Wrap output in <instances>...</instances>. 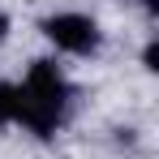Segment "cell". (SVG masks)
<instances>
[{
    "mask_svg": "<svg viewBox=\"0 0 159 159\" xmlns=\"http://www.w3.org/2000/svg\"><path fill=\"white\" fill-rule=\"evenodd\" d=\"M13 86H17V125L22 129L48 138L65 125L73 90H69V78L56 60H30L22 82H13Z\"/></svg>",
    "mask_w": 159,
    "mask_h": 159,
    "instance_id": "obj_1",
    "label": "cell"
},
{
    "mask_svg": "<svg viewBox=\"0 0 159 159\" xmlns=\"http://www.w3.org/2000/svg\"><path fill=\"white\" fill-rule=\"evenodd\" d=\"M39 34L52 43L60 56H95L103 48V26H99V17L95 13H82V9H60V13H48L43 22H39Z\"/></svg>",
    "mask_w": 159,
    "mask_h": 159,
    "instance_id": "obj_2",
    "label": "cell"
},
{
    "mask_svg": "<svg viewBox=\"0 0 159 159\" xmlns=\"http://www.w3.org/2000/svg\"><path fill=\"white\" fill-rule=\"evenodd\" d=\"M142 69H146V73H155V69H159V43H155V39L142 48Z\"/></svg>",
    "mask_w": 159,
    "mask_h": 159,
    "instance_id": "obj_3",
    "label": "cell"
},
{
    "mask_svg": "<svg viewBox=\"0 0 159 159\" xmlns=\"http://www.w3.org/2000/svg\"><path fill=\"white\" fill-rule=\"evenodd\" d=\"M9 34H13V17H9V13H0V43H4Z\"/></svg>",
    "mask_w": 159,
    "mask_h": 159,
    "instance_id": "obj_4",
    "label": "cell"
}]
</instances>
